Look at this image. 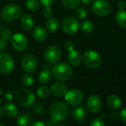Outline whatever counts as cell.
I'll use <instances>...</instances> for the list:
<instances>
[{"mask_svg":"<svg viewBox=\"0 0 126 126\" xmlns=\"http://www.w3.org/2000/svg\"><path fill=\"white\" fill-rule=\"evenodd\" d=\"M49 114L50 117L56 123L62 122L66 119L69 114V108L66 103L56 101L50 104L49 107Z\"/></svg>","mask_w":126,"mask_h":126,"instance_id":"obj_1","label":"cell"},{"mask_svg":"<svg viewBox=\"0 0 126 126\" xmlns=\"http://www.w3.org/2000/svg\"><path fill=\"white\" fill-rule=\"evenodd\" d=\"M53 76L60 81H67L73 75V69L71 65L65 62L56 63L52 67Z\"/></svg>","mask_w":126,"mask_h":126,"instance_id":"obj_2","label":"cell"},{"mask_svg":"<svg viewBox=\"0 0 126 126\" xmlns=\"http://www.w3.org/2000/svg\"><path fill=\"white\" fill-rule=\"evenodd\" d=\"M22 14L20 6L16 4H10L4 7L1 10V18L6 21H13L19 18Z\"/></svg>","mask_w":126,"mask_h":126,"instance_id":"obj_3","label":"cell"},{"mask_svg":"<svg viewBox=\"0 0 126 126\" xmlns=\"http://www.w3.org/2000/svg\"><path fill=\"white\" fill-rule=\"evenodd\" d=\"M16 102L22 106L29 107L36 101L35 94L30 90L26 89H19L15 94Z\"/></svg>","mask_w":126,"mask_h":126,"instance_id":"obj_4","label":"cell"},{"mask_svg":"<svg viewBox=\"0 0 126 126\" xmlns=\"http://www.w3.org/2000/svg\"><path fill=\"white\" fill-rule=\"evenodd\" d=\"M15 68L13 58L7 52L0 53V72L2 74H10Z\"/></svg>","mask_w":126,"mask_h":126,"instance_id":"obj_5","label":"cell"},{"mask_svg":"<svg viewBox=\"0 0 126 126\" xmlns=\"http://www.w3.org/2000/svg\"><path fill=\"white\" fill-rule=\"evenodd\" d=\"M83 61L88 68L97 69L100 66L102 59L99 53L93 50H88L84 53Z\"/></svg>","mask_w":126,"mask_h":126,"instance_id":"obj_6","label":"cell"},{"mask_svg":"<svg viewBox=\"0 0 126 126\" xmlns=\"http://www.w3.org/2000/svg\"><path fill=\"white\" fill-rule=\"evenodd\" d=\"M64 96L66 103L72 106H76L79 105L84 98L82 92L75 89L67 91Z\"/></svg>","mask_w":126,"mask_h":126,"instance_id":"obj_7","label":"cell"},{"mask_svg":"<svg viewBox=\"0 0 126 126\" xmlns=\"http://www.w3.org/2000/svg\"><path fill=\"white\" fill-rule=\"evenodd\" d=\"M21 64L23 70L27 73L33 72L38 67V61L36 58L32 54H25L23 55Z\"/></svg>","mask_w":126,"mask_h":126,"instance_id":"obj_8","label":"cell"},{"mask_svg":"<svg viewBox=\"0 0 126 126\" xmlns=\"http://www.w3.org/2000/svg\"><path fill=\"white\" fill-rule=\"evenodd\" d=\"M44 57L48 63H55L60 60L62 57V51L59 47L51 45L47 47L45 50Z\"/></svg>","mask_w":126,"mask_h":126,"instance_id":"obj_9","label":"cell"},{"mask_svg":"<svg viewBox=\"0 0 126 126\" xmlns=\"http://www.w3.org/2000/svg\"><path fill=\"white\" fill-rule=\"evenodd\" d=\"M62 28L65 33L72 35L78 31L79 24L76 18L71 16H67L62 21Z\"/></svg>","mask_w":126,"mask_h":126,"instance_id":"obj_10","label":"cell"},{"mask_svg":"<svg viewBox=\"0 0 126 126\" xmlns=\"http://www.w3.org/2000/svg\"><path fill=\"white\" fill-rule=\"evenodd\" d=\"M92 10L99 16H105L111 12V5L106 0H96L93 3Z\"/></svg>","mask_w":126,"mask_h":126,"instance_id":"obj_11","label":"cell"},{"mask_svg":"<svg viewBox=\"0 0 126 126\" xmlns=\"http://www.w3.org/2000/svg\"><path fill=\"white\" fill-rule=\"evenodd\" d=\"M11 44L13 47L19 52L26 49L28 46V40L22 33H16L11 37Z\"/></svg>","mask_w":126,"mask_h":126,"instance_id":"obj_12","label":"cell"},{"mask_svg":"<svg viewBox=\"0 0 126 126\" xmlns=\"http://www.w3.org/2000/svg\"><path fill=\"white\" fill-rule=\"evenodd\" d=\"M87 107L88 110L93 113H97L102 108V100L96 94H92L88 97L87 100Z\"/></svg>","mask_w":126,"mask_h":126,"instance_id":"obj_13","label":"cell"},{"mask_svg":"<svg viewBox=\"0 0 126 126\" xmlns=\"http://www.w3.org/2000/svg\"><path fill=\"white\" fill-rule=\"evenodd\" d=\"M88 117V111L85 106H79L73 111V118L79 123H84Z\"/></svg>","mask_w":126,"mask_h":126,"instance_id":"obj_14","label":"cell"},{"mask_svg":"<svg viewBox=\"0 0 126 126\" xmlns=\"http://www.w3.org/2000/svg\"><path fill=\"white\" fill-rule=\"evenodd\" d=\"M33 37L38 42L45 41L48 37V31L42 26H37L33 29Z\"/></svg>","mask_w":126,"mask_h":126,"instance_id":"obj_15","label":"cell"},{"mask_svg":"<svg viewBox=\"0 0 126 126\" xmlns=\"http://www.w3.org/2000/svg\"><path fill=\"white\" fill-rule=\"evenodd\" d=\"M50 92L53 93V95H55L56 97H62V96H64L65 94L66 93L67 87L61 81L55 82L51 85Z\"/></svg>","mask_w":126,"mask_h":126,"instance_id":"obj_16","label":"cell"},{"mask_svg":"<svg viewBox=\"0 0 126 126\" xmlns=\"http://www.w3.org/2000/svg\"><path fill=\"white\" fill-rule=\"evenodd\" d=\"M20 25L23 30L26 31H30L33 29L34 26V21L33 17L27 13L22 15L20 19Z\"/></svg>","mask_w":126,"mask_h":126,"instance_id":"obj_17","label":"cell"},{"mask_svg":"<svg viewBox=\"0 0 126 126\" xmlns=\"http://www.w3.org/2000/svg\"><path fill=\"white\" fill-rule=\"evenodd\" d=\"M68 61L71 65L74 66L79 65L82 61V56L80 52L76 50L75 49L71 51H69L68 55Z\"/></svg>","mask_w":126,"mask_h":126,"instance_id":"obj_18","label":"cell"},{"mask_svg":"<svg viewBox=\"0 0 126 126\" xmlns=\"http://www.w3.org/2000/svg\"><path fill=\"white\" fill-rule=\"evenodd\" d=\"M2 111L5 114V116H7L8 117H10V118L15 117L18 114V109H17V107L14 104L10 103H6L3 106Z\"/></svg>","mask_w":126,"mask_h":126,"instance_id":"obj_19","label":"cell"},{"mask_svg":"<svg viewBox=\"0 0 126 126\" xmlns=\"http://www.w3.org/2000/svg\"><path fill=\"white\" fill-rule=\"evenodd\" d=\"M107 103H108V106L111 109H114V110L120 109L122 106L121 99L117 95H115V94L109 96V97L108 98Z\"/></svg>","mask_w":126,"mask_h":126,"instance_id":"obj_20","label":"cell"},{"mask_svg":"<svg viewBox=\"0 0 126 126\" xmlns=\"http://www.w3.org/2000/svg\"><path fill=\"white\" fill-rule=\"evenodd\" d=\"M59 27V21L56 18H49L45 23V28L49 32H56Z\"/></svg>","mask_w":126,"mask_h":126,"instance_id":"obj_21","label":"cell"},{"mask_svg":"<svg viewBox=\"0 0 126 126\" xmlns=\"http://www.w3.org/2000/svg\"><path fill=\"white\" fill-rule=\"evenodd\" d=\"M31 117L27 113H22L19 114L16 118V123L19 126H27L30 125L31 123Z\"/></svg>","mask_w":126,"mask_h":126,"instance_id":"obj_22","label":"cell"},{"mask_svg":"<svg viewBox=\"0 0 126 126\" xmlns=\"http://www.w3.org/2000/svg\"><path fill=\"white\" fill-rule=\"evenodd\" d=\"M38 79L41 83H48L51 80V73L49 70H43L39 73Z\"/></svg>","mask_w":126,"mask_h":126,"instance_id":"obj_23","label":"cell"},{"mask_svg":"<svg viewBox=\"0 0 126 126\" xmlns=\"http://www.w3.org/2000/svg\"><path fill=\"white\" fill-rule=\"evenodd\" d=\"M116 21L121 27L126 28V11L120 10L115 16Z\"/></svg>","mask_w":126,"mask_h":126,"instance_id":"obj_24","label":"cell"},{"mask_svg":"<svg viewBox=\"0 0 126 126\" xmlns=\"http://www.w3.org/2000/svg\"><path fill=\"white\" fill-rule=\"evenodd\" d=\"M50 89L46 86H39L36 91V94L37 96L41 98V99H45L47 97H49L50 95Z\"/></svg>","mask_w":126,"mask_h":126,"instance_id":"obj_25","label":"cell"},{"mask_svg":"<svg viewBox=\"0 0 126 126\" xmlns=\"http://www.w3.org/2000/svg\"><path fill=\"white\" fill-rule=\"evenodd\" d=\"M81 30L84 33H91L94 29V25L91 21H84L81 23L79 26Z\"/></svg>","mask_w":126,"mask_h":126,"instance_id":"obj_26","label":"cell"},{"mask_svg":"<svg viewBox=\"0 0 126 126\" xmlns=\"http://www.w3.org/2000/svg\"><path fill=\"white\" fill-rule=\"evenodd\" d=\"M25 6L30 11H36L40 8V3L38 0H27Z\"/></svg>","mask_w":126,"mask_h":126,"instance_id":"obj_27","label":"cell"},{"mask_svg":"<svg viewBox=\"0 0 126 126\" xmlns=\"http://www.w3.org/2000/svg\"><path fill=\"white\" fill-rule=\"evenodd\" d=\"M62 3L65 7L72 10L79 7L80 4V0H62Z\"/></svg>","mask_w":126,"mask_h":126,"instance_id":"obj_28","label":"cell"},{"mask_svg":"<svg viewBox=\"0 0 126 126\" xmlns=\"http://www.w3.org/2000/svg\"><path fill=\"white\" fill-rule=\"evenodd\" d=\"M33 82H34L33 78L30 75H29V74H25L22 76V85L24 86L30 87V86H31L33 84Z\"/></svg>","mask_w":126,"mask_h":126,"instance_id":"obj_29","label":"cell"},{"mask_svg":"<svg viewBox=\"0 0 126 126\" xmlns=\"http://www.w3.org/2000/svg\"><path fill=\"white\" fill-rule=\"evenodd\" d=\"M75 14L77 18L83 19L87 16V11L83 7H77L75 10Z\"/></svg>","mask_w":126,"mask_h":126,"instance_id":"obj_30","label":"cell"},{"mask_svg":"<svg viewBox=\"0 0 126 126\" xmlns=\"http://www.w3.org/2000/svg\"><path fill=\"white\" fill-rule=\"evenodd\" d=\"M53 14V11L49 6H45L42 9V15L45 18H51Z\"/></svg>","mask_w":126,"mask_h":126,"instance_id":"obj_31","label":"cell"},{"mask_svg":"<svg viewBox=\"0 0 126 126\" xmlns=\"http://www.w3.org/2000/svg\"><path fill=\"white\" fill-rule=\"evenodd\" d=\"M90 125L91 126H104L105 123L103 122V120L100 118H96L91 122Z\"/></svg>","mask_w":126,"mask_h":126,"instance_id":"obj_32","label":"cell"},{"mask_svg":"<svg viewBox=\"0 0 126 126\" xmlns=\"http://www.w3.org/2000/svg\"><path fill=\"white\" fill-rule=\"evenodd\" d=\"M12 33L10 30H4L1 32V38H3L4 39H5L6 41L7 40H10L11 39V37H12Z\"/></svg>","mask_w":126,"mask_h":126,"instance_id":"obj_33","label":"cell"},{"mask_svg":"<svg viewBox=\"0 0 126 126\" xmlns=\"http://www.w3.org/2000/svg\"><path fill=\"white\" fill-rule=\"evenodd\" d=\"M65 49L68 50V52H69V51H71V50H73V49H74L75 46H74V42H72V41H68L65 42Z\"/></svg>","mask_w":126,"mask_h":126,"instance_id":"obj_34","label":"cell"},{"mask_svg":"<svg viewBox=\"0 0 126 126\" xmlns=\"http://www.w3.org/2000/svg\"><path fill=\"white\" fill-rule=\"evenodd\" d=\"M7 44V41L4 39L3 38L0 37V52L3 51L6 49Z\"/></svg>","mask_w":126,"mask_h":126,"instance_id":"obj_35","label":"cell"},{"mask_svg":"<svg viewBox=\"0 0 126 126\" xmlns=\"http://www.w3.org/2000/svg\"><path fill=\"white\" fill-rule=\"evenodd\" d=\"M120 117L122 122H123V123L126 124V108L123 109L121 111V112H120Z\"/></svg>","mask_w":126,"mask_h":126,"instance_id":"obj_36","label":"cell"},{"mask_svg":"<svg viewBox=\"0 0 126 126\" xmlns=\"http://www.w3.org/2000/svg\"><path fill=\"white\" fill-rule=\"evenodd\" d=\"M56 0H40V2L44 6H50L52 5Z\"/></svg>","mask_w":126,"mask_h":126,"instance_id":"obj_37","label":"cell"},{"mask_svg":"<svg viewBox=\"0 0 126 126\" xmlns=\"http://www.w3.org/2000/svg\"><path fill=\"white\" fill-rule=\"evenodd\" d=\"M4 99H5L7 102H10V101L13 100V95H12L10 93H9V92L5 93V94H4Z\"/></svg>","mask_w":126,"mask_h":126,"instance_id":"obj_38","label":"cell"},{"mask_svg":"<svg viewBox=\"0 0 126 126\" xmlns=\"http://www.w3.org/2000/svg\"><path fill=\"white\" fill-rule=\"evenodd\" d=\"M126 7V3L124 1H120L118 3V8H119L120 10H123Z\"/></svg>","mask_w":126,"mask_h":126,"instance_id":"obj_39","label":"cell"},{"mask_svg":"<svg viewBox=\"0 0 126 126\" xmlns=\"http://www.w3.org/2000/svg\"><path fill=\"white\" fill-rule=\"evenodd\" d=\"M34 111L38 113V114H40L42 112H43V108L42 106H40L39 105H37L34 107Z\"/></svg>","mask_w":126,"mask_h":126,"instance_id":"obj_40","label":"cell"},{"mask_svg":"<svg viewBox=\"0 0 126 126\" xmlns=\"http://www.w3.org/2000/svg\"><path fill=\"white\" fill-rule=\"evenodd\" d=\"M46 125L48 126H56V125H57V123L51 118V119H50V120H48L47 121V124Z\"/></svg>","mask_w":126,"mask_h":126,"instance_id":"obj_41","label":"cell"},{"mask_svg":"<svg viewBox=\"0 0 126 126\" xmlns=\"http://www.w3.org/2000/svg\"><path fill=\"white\" fill-rule=\"evenodd\" d=\"M110 117L113 120H117V119H118L120 117V114H118L117 112H112L110 114Z\"/></svg>","mask_w":126,"mask_h":126,"instance_id":"obj_42","label":"cell"},{"mask_svg":"<svg viewBox=\"0 0 126 126\" xmlns=\"http://www.w3.org/2000/svg\"><path fill=\"white\" fill-rule=\"evenodd\" d=\"M32 126H45V124L43 123L42 122H35L33 123H30Z\"/></svg>","mask_w":126,"mask_h":126,"instance_id":"obj_43","label":"cell"},{"mask_svg":"<svg viewBox=\"0 0 126 126\" xmlns=\"http://www.w3.org/2000/svg\"><path fill=\"white\" fill-rule=\"evenodd\" d=\"M93 1H94V0H82V1L85 4H87V5L91 4L93 2Z\"/></svg>","mask_w":126,"mask_h":126,"instance_id":"obj_44","label":"cell"},{"mask_svg":"<svg viewBox=\"0 0 126 126\" xmlns=\"http://www.w3.org/2000/svg\"><path fill=\"white\" fill-rule=\"evenodd\" d=\"M1 115H2V108H1V106L0 105V119L1 117Z\"/></svg>","mask_w":126,"mask_h":126,"instance_id":"obj_45","label":"cell"},{"mask_svg":"<svg viewBox=\"0 0 126 126\" xmlns=\"http://www.w3.org/2000/svg\"><path fill=\"white\" fill-rule=\"evenodd\" d=\"M2 93H3V91H2V89L0 88V95H1V94H2Z\"/></svg>","mask_w":126,"mask_h":126,"instance_id":"obj_46","label":"cell"},{"mask_svg":"<svg viewBox=\"0 0 126 126\" xmlns=\"http://www.w3.org/2000/svg\"><path fill=\"white\" fill-rule=\"evenodd\" d=\"M1 103H2V100H1V99L0 98V105L1 104Z\"/></svg>","mask_w":126,"mask_h":126,"instance_id":"obj_47","label":"cell"},{"mask_svg":"<svg viewBox=\"0 0 126 126\" xmlns=\"http://www.w3.org/2000/svg\"><path fill=\"white\" fill-rule=\"evenodd\" d=\"M0 126H4V124H2V123H0Z\"/></svg>","mask_w":126,"mask_h":126,"instance_id":"obj_48","label":"cell"}]
</instances>
